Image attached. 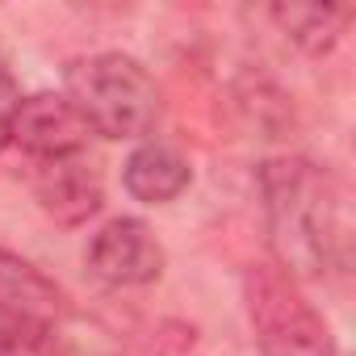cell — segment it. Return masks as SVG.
<instances>
[{
  "label": "cell",
  "mask_w": 356,
  "mask_h": 356,
  "mask_svg": "<svg viewBox=\"0 0 356 356\" xmlns=\"http://www.w3.org/2000/svg\"><path fill=\"white\" fill-rule=\"evenodd\" d=\"M273 264L289 281H323L348 264V206L339 181L302 155L256 168Z\"/></svg>",
  "instance_id": "cell-1"
},
{
  "label": "cell",
  "mask_w": 356,
  "mask_h": 356,
  "mask_svg": "<svg viewBox=\"0 0 356 356\" xmlns=\"http://www.w3.org/2000/svg\"><path fill=\"white\" fill-rule=\"evenodd\" d=\"M63 97L101 138H143L159 122V88L151 72L122 51L80 55L63 72Z\"/></svg>",
  "instance_id": "cell-2"
},
{
  "label": "cell",
  "mask_w": 356,
  "mask_h": 356,
  "mask_svg": "<svg viewBox=\"0 0 356 356\" xmlns=\"http://www.w3.org/2000/svg\"><path fill=\"white\" fill-rule=\"evenodd\" d=\"M243 302L260 356H335L327 318L277 264L243 268Z\"/></svg>",
  "instance_id": "cell-3"
},
{
  "label": "cell",
  "mask_w": 356,
  "mask_h": 356,
  "mask_svg": "<svg viewBox=\"0 0 356 356\" xmlns=\"http://www.w3.org/2000/svg\"><path fill=\"white\" fill-rule=\"evenodd\" d=\"M88 273L118 289H138L163 277V243L143 218H109L88 239Z\"/></svg>",
  "instance_id": "cell-4"
},
{
  "label": "cell",
  "mask_w": 356,
  "mask_h": 356,
  "mask_svg": "<svg viewBox=\"0 0 356 356\" xmlns=\"http://www.w3.org/2000/svg\"><path fill=\"white\" fill-rule=\"evenodd\" d=\"M88 138H92V130L84 126V118L76 113V105L63 92L22 97V105L13 113V126H9V143L22 147L34 163L88 155Z\"/></svg>",
  "instance_id": "cell-5"
},
{
  "label": "cell",
  "mask_w": 356,
  "mask_h": 356,
  "mask_svg": "<svg viewBox=\"0 0 356 356\" xmlns=\"http://www.w3.org/2000/svg\"><path fill=\"white\" fill-rule=\"evenodd\" d=\"M34 197L42 206L47 218H55L59 227H80L88 222L101 202H105V185L101 172L92 168L88 155H67V159H47L34 163Z\"/></svg>",
  "instance_id": "cell-6"
},
{
  "label": "cell",
  "mask_w": 356,
  "mask_h": 356,
  "mask_svg": "<svg viewBox=\"0 0 356 356\" xmlns=\"http://www.w3.org/2000/svg\"><path fill=\"white\" fill-rule=\"evenodd\" d=\"M67 293L30 260H22L17 252L0 248V314H9L13 323L47 335L67 318Z\"/></svg>",
  "instance_id": "cell-7"
},
{
  "label": "cell",
  "mask_w": 356,
  "mask_h": 356,
  "mask_svg": "<svg viewBox=\"0 0 356 356\" xmlns=\"http://www.w3.org/2000/svg\"><path fill=\"white\" fill-rule=\"evenodd\" d=\"M122 185L143 206H168L193 185V163L168 143H138L122 163Z\"/></svg>",
  "instance_id": "cell-8"
},
{
  "label": "cell",
  "mask_w": 356,
  "mask_h": 356,
  "mask_svg": "<svg viewBox=\"0 0 356 356\" xmlns=\"http://www.w3.org/2000/svg\"><path fill=\"white\" fill-rule=\"evenodd\" d=\"M268 17L277 22V30L306 55H331L335 42L348 30L352 9H335V5H273Z\"/></svg>",
  "instance_id": "cell-9"
},
{
  "label": "cell",
  "mask_w": 356,
  "mask_h": 356,
  "mask_svg": "<svg viewBox=\"0 0 356 356\" xmlns=\"http://www.w3.org/2000/svg\"><path fill=\"white\" fill-rule=\"evenodd\" d=\"M38 343H42V335H38V331H30V327L13 323L9 314H0V356H34V352H38Z\"/></svg>",
  "instance_id": "cell-10"
},
{
  "label": "cell",
  "mask_w": 356,
  "mask_h": 356,
  "mask_svg": "<svg viewBox=\"0 0 356 356\" xmlns=\"http://www.w3.org/2000/svg\"><path fill=\"white\" fill-rule=\"evenodd\" d=\"M17 105H22V88H17V80L5 67H0V147L9 143V126H13Z\"/></svg>",
  "instance_id": "cell-11"
}]
</instances>
